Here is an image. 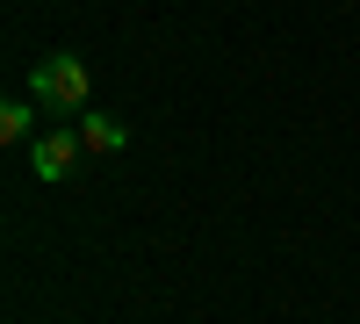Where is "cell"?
<instances>
[{
    "label": "cell",
    "mask_w": 360,
    "mask_h": 324,
    "mask_svg": "<svg viewBox=\"0 0 360 324\" xmlns=\"http://www.w3.org/2000/svg\"><path fill=\"white\" fill-rule=\"evenodd\" d=\"M29 94L58 115H86L94 108V79H86V58L79 51H44L37 65H29Z\"/></svg>",
    "instance_id": "cell-1"
},
{
    "label": "cell",
    "mask_w": 360,
    "mask_h": 324,
    "mask_svg": "<svg viewBox=\"0 0 360 324\" xmlns=\"http://www.w3.org/2000/svg\"><path fill=\"white\" fill-rule=\"evenodd\" d=\"M72 159H79V130H37L29 137V173H37L44 188H65Z\"/></svg>",
    "instance_id": "cell-2"
},
{
    "label": "cell",
    "mask_w": 360,
    "mask_h": 324,
    "mask_svg": "<svg viewBox=\"0 0 360 324\" xmlns=\"http://www.w3.org/2000/svg\"><path fill=\"white\" fill-rule=\"evenodd\" d=\"M79 144H86V152H123V144H130V130L115 123V115L86 108V115H79Z\"/></svg>",
    "instance_id": "cell-3"
},
{
    "label": "cell",
    "mask_w": 360,
    "mask_h": 324,
    "mask_svg": "<svg viewBox=\"0 0 360 324\" xmlns=\"http://www.w3.org/2000/svg\"><path fill=\"white\" fill-rule=\"evenodd\" d=\"M0 137H8V144L37 137V101H0Z\"/></svg>",
    "instance_id": "cell-4"
}]
</instances>
